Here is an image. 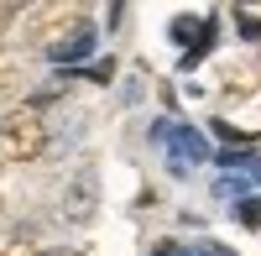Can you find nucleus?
Here are the masks:
<instances>
[{
  "mask_svg": "<svg viewBox=\"0 0 261 256\" xmlns=\"http://www.w3.org/2000/svg\"><path fill=\"white\" fill-rule=\"evenodd\" d=\"M246 173H251V178H256V183H261V152H256V157H251V162H246Z\"/></svg>",
  "mask_w": 261,
  "mask_h": 256,
  "instance_id": "obj_9",
  "label": "nucleus"
},
{
  "mask_svg": "<svg viewBox=\"0 0 261 256\" xmlns=\"http://www.w3.org/2000/svg\"><path fill=\"white\" fill-rule=\"evenodd\" d=\"M151 136L167 141V157H172V167H178V173H183V167H193V162H214L204 131H193V125H157Z\"/></svg>",
  "mask_w": 261,
  "mask_h": 256,
  "instance_id": "obj_2",
  "label": "nucleus"
},
{
  "mask_svg": "<svg viewBox=\"0 0 261 256\" xmlns=\"http://www.w3.org/2000/svg\"><path fill=\"white\" fill-rule=\"evenodd\" d=\"M235 220H241L246 230H261V199H241L235 204Z\"/></svg>",
  "mask_w": 261,
  "mask_h": 256,
  "instance_id": "obj_7",
  "label": "nucleus"
},
{
  "mask_svg": "<svg viewBox=\"0 0 261 256\" xmlns=\"http://www.w3.org/2000/svg\"><path fill=\"white\" fill-rule=\"evenodd\" d=\"M151 256H172V246H157V251H151Z\"/></svg>",
  "mask_w": 261,
  "mask_h": 256,
  "instance_id": "obj_11",
  "label": "nucleus"
},
{
  "mask_svg": "<svg viewBox=\"0 0 261 256\" xmlns=\"http://www.w3.org/2000/svg\"><path fill=\"white\" fill-rule=\"evenodd\" d=\"M68 27H84V21H79V6H42V11H32V42H42V47L63 42Z\"/></svg>",
  "mask_w": 261,
  "mask_h": 256,
  "instance_id": "obj_3",
  "label": "nucleus"
},
{
  "mask_svg": "<svg viewBox=\"0 0 261 256\" xmlns=\"http://www.w3.org/2000/svg\"><path fill=\"white\" fill-rule=\"evenodd\" d=\"M6 84H11V79H6V63H0V94H6Z\"/></svg>",
  "mask_w": 261,
  "mask_h": 256,
  "instance_id": "obj_10",
  "label": "nucleus"
},
{
  "mask_svg": "<svg viewBox=\"0 0 261 256\" xmlns=\"http://www.w3.org/2000/svg\"><path fill=\"white\" fill-rule=\"evenodd\" d=\"M235 27H241V37L251 42V47H261V16H256V11L241 6V11H235Z\"/></svg>",
  "mask_w": 261,
  "mask_h": 256,
  "instance_id": "obj_6",
  "label": "nucleus"
},
{
  "mask_svg": "<svg viewBox=\"0 0 261 256\" xmlns=\"http://www.w3.org/2000/svg\"><path fill=\"white\" fill-rule=\"evenodd\" d=\"M0 256H21V251H0Z\"/></svg>",
  "mask_w": 261,
  "mask_h": 256,
  "instance_id": "obj_13",
  "label": "nucleus"
},
{
  "mask_svg": "<svg viewBox=\"0 0 261 256\" xmlns=\"http://www.w3.org/2000/svg\"><path fill=\"white\" fill-rule=\"evenodd\" d=\"M94 42H99V37H94V27H73L63 42H53V47H47V58L68 68V63H84V58L94 53Z\"/></svg>",
  "mask_w": 261,
  "mask_h": 256,
  "instance_id": "obj_5",
  "label": "nucleus"
},
{
  "mask_svg": "<svg viewBox=\"0 0 261 256\" xmlns=\"http://www.w3.org/2000/svg\"><path fill=\"white\" fill-rule=\"evenodd\" d=\"M37 256H79V251H68V246H42Z\"/></svg>",
  "mask_w": 261,
  "mask_h": 256,
  "instance_id": "obj_8",
  "label": "nucleus"
},
{
  "mask_svg": "<svg viewBox=\"0 0 261 256\" xmlns=\"http://www.w3.org/2000/svg\"><path fill=\"white\" fill-rule=\"evenodd\" d=\"M94 173H79L68 183V194H63V220H73V225H89L94 220Z\"/></svg>",
  "mask_w": 261,
  "mask_h": 256,
  "instance_id": "obj_4",
  "label": "nucleus"
},
{
  "mask_svg": "<svg viewBox=\"0 0 261 256\" xmlns=\"http://www.w3.org/2000/svg\"><path fill=\"white\" fill-rule=\"evenodd\" d=\"M42 146H47V125H42V115L32 110H11L6 120H0V157L6 162H37Z\"/></svg>",
  "mask_w": 261,
  "mask_h": 256,
  "instance_id": "obj_1",
  "label": "nucleus"
},
{
  "mask_svg": "<svg viewBox=\"0 0 261 256\" xmlns=\"http://www.w3.org/2000/svg\"><path fill=\"white\" fill-rule=\"evenodd\" d=\"M178 256H199V251H178Z\"/></svg>",
  "mask_w": 261,
  "mask_h": 256,
  "instance_id": "obj_12",
  "label": "nucleus"
}]
</instances>
